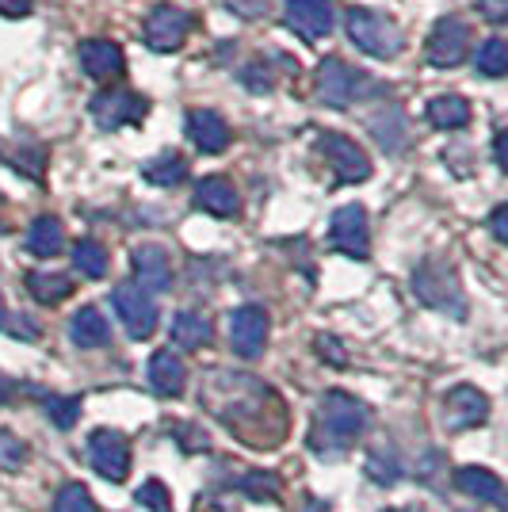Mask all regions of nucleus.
<instances>
[{
  "label": "nucleus",
  "mask_w": 508,
  "mask_h": 512,
  "mask_svg": "<svg viewBox=\"0 0 508 512\" xmlns=\"http://www.w3.org/2000/svg\"><path fill=\"white\" fill-rule=\"evenodd\" d=\"M348 39L360 46L363 54H371V58H398L405 46V35L402 27L390 20V16H379V12H371V8H352L348 12Z\"/></svg>",
  "instance_id": "4"
},
{
  "label": "nucleus",
  "mask_w": 508,
  "mask_h": 512,
  "mask_svg": "<svg viewBox=\"0 0 508 512\" xmlns=\"http://www.w3.org/2000/svg\"><path fill=\"white\" fill-rule=\"evenodd\" d=\"M428 62L440 65V69H451V65H459L466 58V50H470V27H466L459 16H444V20H436L432 27V35H428Z\"/></svg>",
  "instance_id": "10"
},
{
  "label": "nucleus",
  "mask_w": 508,
  "mask_h": 512,
  "mask_svg": "<svg viewBox=\"0 0 508 512\" xmlns=\"http://www.w3.org/2000/svg\"><path fill=\"white\" fill-rule=\"evenodd\" d=\"M489 230H493L497 241H508V207H497L489 214Z\"/></svg>",
  "instance_id": "36"
},
{
  "label": "nucleus",
  "mask_w": 508,
  "mask_h": 512,
  "mask_svg": "<svg viewBox=\"0 0 508 512\" xmlns=\"http://www.w3.org/2000/svg\"><path fill=\"white\" fill-rule=\"evenodd\" d=\"M505 130H497V138H493V157H497V165H501V169H508V161H505Z\"/></svg>",
  "instance_id": "40"
},
{
  "label": "nucleus",
  "mask_w": 508,
  "mask_h": 512,
  "mask_svg": "<svg viewBox=\"0 0 508 512\" xmlns=\"http://www.w3.org/2000/svg\"><path fill=\"white\" fill-rule=\"evenodd\" d=\"M287 4V27L295 31L298 39L306 43H318L333 31V0H283Z\"/></svg>",
  "instance_id": "12"
},
{
  "label": "nucleus",
  "mask_w": 508,
  "mask_h": 512,
  "mask_svg": "<svg viewBox=\"0 0 508 512\" xmlns=\"http://www.w3.org/2000/svg\"><path fill=\"white\" fill-rule=\"evenodd\" d=\"M12 333H16V337L23 333L27 341H35V337H39V329H35V325H31L27 318H16V321H12Z\"/></svg>",
  "instance_id": "39"
},
{
  "label": "nucleus",
  "mask_w": 508,
  "mask_h": 512,
  "mask_svg": "<svg viewBox=\"0 0 508 512\" xmlns=\"http://www.w3.org/2000/svg\"><path fill=\"white\" fill-rule=\"evenodd\" d=\"M409 512H424V509H409Z\"/></svg>",
  "instance_id": "43"
},
{
  "label": "nucleus",
  "mask_w": 508,
  "mask_h": 512,
  "mask_svg": "<svg viewBox=\"0 0 508 512\" xmlns=\"http://www.w3.org/2000/svg\"><path fill=\"white\" fill-rule=\"evenodd\" d=\"M46 413L58 428H73L81 417V398H46Z\"/></svg>",
  "instance_id": "33"
},
{
  "label": "nucleus",
  "mask_w": 508,
  "mask_h": 512,
  "mask_svg": "<svg viewBox=\"0 0 508 512\" xmlns=\"http://www.w3.org/2000/svg\"><path fill=\"white\" fill-rule=\"evenodd\" d=\"M230 344L241 360H256L268 344V314L260 306H237L230 314Z\"/></svg>",
  "instance_id": "11"
},
{
  "label": "nucleus",
  "mask_w": 508,
  "mask_h": 512,
  "mask_svg": "<svg viewBox=\"0 0 508 512\" xmlns=\"http://www.w3.org/2000/svg\"><path fill=\"white\" fill-rule=\"evenodd\" d=\"M318 92H321V104L344 111V107L360 104L367 96H382L386 88L379 81H371L363 69H352V65L340 62V58H325L318 65Z\"/></svg>",
  "instance_id": "3"
},
{
  "label": "nucleus",
  "mask_w": 508,
  "mask_h": 512,
  "mask_svg": "<svg viewBox=\"0 0 508 512\" xmlns=\"http://www.w3.org/2000/svg\"><path fill=\"white\" fill-rule=\"evenodd\" d=\"M111 302H115V310H119V318H123L134 341L153 337V329H157V302H153V295H146L134 283H123V287H115Z\"/></svg>",
  "instance_id": "9"
},
{
  "label": "nucleus",
  "mask_w": 508,
  "mask_h": 512,
  "mask_svg": "<svg viewBox=\"0 0 508 512\" xmlns=\"http://www.w3.org/2000/svg\"><path fill=\"white\" fill-rule=\"evenodd\" d=\"M27 463V448H23V440H16L12 432H0V467L16 470Z\"/></svg>",
  "instance_id": "34"
},
{
  "label": "nucleus",
  "mask_w": 508,
  "mask_h": 512,
  "mask_svg": "<svg viewBox=\"0 0 508 512\" xmlns=\"http://www.w3.org/2000/svg\"><path fill=\"white\" fill-rule=\"evenodd\" d=\"M142 176H146L149 184H157V188H172V184H180L188 176V161L180 153H161V157H153L142 169Z\"/></svg>",
  "instance_id": "27"
},
{
  "label": "nucleus",
  "mask_w": 508,
  "mask_h": 512,
  "mask_svg": "<svg viewBox=\"0 0 508 512\" xmlns=\"http://www.w3.org/2000/svg\"><path fill=\"white\" fill-rule=\"evenodd\" d=\"M211 337H214L211 321L203 318V314H195V310H184V314L172 318V344H176V348L195 352V348L211 344Z\"/></svg>",
  "instance_id": "22"
},
{
  "label": "nucleus",
  "mask_w": 508,
  "mask_h": 512,
  "mask_svg": "<svg viewBox=\"0 0 508 512\" xmlns=\"http://www.w3.org/2000/svg\"><path fill=\"white\" fill-rule=\"evenodd\" d=\"M371 425V409L360 398L344 394V390H329L318 402V417H314V432H310V448L314 451H348Z\"/></svg>",
  "instance_id": "1"
},
{
  "label": "nucleus",
  "mask_w": 508,
  "mask_h": 512,
  "mask_svg": "<svg viewBox=\"0 0 508 512\" xmlns=\"http://www.w3.org/2000/svg\"><path fill=\"white\" fill-rule=\"evenodd\" d=\"M27 291L43 306H58V302L73 295V279L65 276V272H31L27 276Z\"/></svg>",
  "instance_id": "26"
},
{
  "label": "nucleus",
  "mask_w": 508,
  "mask_h": 512,
  "mask_svg": "<svg viewBox=\"0 0 508 512\" xmlns=\"http://www.w3.org/2000/svg\"><path fill=\"white\" fill-rule=\"evenodd\" d=\"M73 264H77V272H81V276L104 279L111 256H107V249L100 245V241L85 237V241H77V245H73Z\"/></svg>",
  "instance_id": "28"
},
{
  "label": "nucleus",
  "mask_w": 508,
  "mask_h": 512,
  "mask_svg": "<svg viewBox=\"0 0 508 512\" xmlns=\"http://www.w3.org/2000/svg\"><path fill=\"white\" fill-rule=\"evenodd\" d=\"M134 501H138L142 509H149V512H172V493L165 490V482H161V478H149V482H142V490L134 493Z\"/></svg>",
  "instance_id": "31"
},
{
  "label": "nucleus",
  "mask_w": 508,
  "mask_h": 512,
  "mask_svg": "<svg viewBox=\"0 0 508 512\" xmlns=\"http://www.w3.org/2000/svg\"><path fill=\"white\" fill-rule=\"evenodd\" d=\"M329 245L337 253L352 256V260H367L371 256V230H367V211L360 203H348L333 214V226H329Z\"/></svg>",
  "instance_id": "7"
},
{
  "label": "nucleus",
  "mask_w": 508,
  "mask_h": 512,
  "mask_svg": "<svg viewBox=\"0 0 508 512\" xmlns=\"http://www.w3.org/2000/svg\"><path fill=\"white\" fill-rule=\"evenodd\" d=\"M88 459L96 474H104L107 482H127L130 474V444L123 432L115 428H96L88 436Z\"/></svg>",
  "instance_id": "6"
},
{
  "label": "nucleus",
  "mask_w": 508,
  "mask_h": 512,
  "mask_svg": "<svg viewBox=\"0 0 508 512\" xmlns=\"http://www.w3.org/2000/svg\"><path fill=\"white\" fill-rule=\"evenodd\" d=\"M149 115L146 96L130 92V88H104L92 96V119L104 130H123V127H138Z\"/></svg>",
  "instance_id": "5"
},
{
  "label": "nucleus",
  "mask_w": 508,
  "mask_h": 512,
  "mask_svg": "<svg viewBox=\"0 0 508 512\" xmlns=\"http://www.w3.org/2000/svg\"><path fill=\"white\" fill-rule=\"evenodd\" d=\"M188 138L203 153H222L226 146H230L233 134L218 111H211V107H195V111L188 115Z\"/></svg>",
  "instance_id": "17"
},
{
  "label": "nucleus",
  "mask_w": 508,
  "mask_h": 512,
  "mask_svg": "<svg viewBox=\"0 0 508 512\" xmlns=\"http://www.w3.org/2000/svg\"><path fill=\"white\" fill-rule=\"evenodd\" d=\"M0 203H4V195H0Z\"/></svg>",
  "instance_id": "44"
},
{
  "label": "nucleus",
  "mask_w": 508,
  "mask_h": 512,
  "mask_svg": "<svg viewBox=\"0 0 508 512\" xmlns=\"http://www.w3.org/2000/svg\"><path fill=\"white\" fill-rule=\"evenodd\" d=\"M0 321H4V302H0Z\"/></svg>",
  "instance_id": "42"
},
{
  "label": "nucleus",
  "mask_w": 508,
  "mask_h": 512,
  "mask_svg": "<svg viewBox=\"0 0 508 512\" xmlns=\"http://www.w3.org/2000/svg\"><path fill=\"white\" fill-rule=\"evenodd\" d=\"M81 65L92 81H115V77H123L127 58H123V46L111 39H88L81 43Z\"/></svg>",
  "instance_id": "16"
},
{
  "label": "nucleus",
  "mask_w": 508,
  "mask_h": 512,
  "mask_svg": "<svg viewBox=\"0 0 508 512\" xmlns=\"http://www.w3.org/2000/svg\"><path fill=\"white\" fill-rule=\"evenodd\" d=\"M0 157H4L16 172H23V176L43 180V172H46V150L43 146H31V142L12 146V142H0Z\"/></svg>",
  "instance_id": "24"
},
{
  "label": "nucleus",
  "mask_w": 508,
  "mask_h": 512,
  "mask_svg": "<svg viewBox=\"0 0 508 512\" xmlns=\"http://www.w3.org/2000/svg\"><path fill=\"white\" fill-rule=\"evenodd\" d=\"M428 123L436 130H463L470 123V104L463 96H436L428 104Z\"/></svg>",
  "instance_id": "25"
},
{
  "label": "nucleus",
  "mask_w": 508,
  "mask_h": 512,
  "mask_svg": "<svg viewBox=\"0 0 508 512\" xmlns=\"http://www.w3.org/2000/svg\"><path fill=\"white\" fill-rule=\"evenodd\" d=\"M489 417V398L478 386H455L444 398V425L451 432H466V428L486 425Z\"/></svg>",
  "instance_id": "13"
},
{
  "label": "nucleus",
  "mask_w": 508,
  "mask_h": 512,
  "mask_svg": "<svg viewBox=\"0 0 508 512\" xmlns=\"http://www.w3.org/2000/svg\"><path fill=\"white\" fill-rule=\"evenodd\" d=\"M367 474H371L379 486L398 482V455H394L390 448H375L371 451V459H367Z\"/></svg>",
  "instance_id": "30"
},
{
  "label": "nucleus",
  "mask_w": 508,
  "mask_h": 512,
  "mask_svg": "<svg viewBox=\"0 0 508 512\" xmlns=\"http://www.w3.org/2000/svg\"><path fill=\"white\" fill-rule=\"evenodd\" d=\"M318 150H321V157L333 165L340 184H360V180L371 176V161H367V153H363L352 138L337 134V130H325V134H321Z\"/></svg>",
  "instance_id": "8"
},
{
  "label": "nucleus",
  "mask_w": 508,
  "mask_h": 512,
  "mask_svg": "<svg viewBox=\"0 0 508 512\" xmlns=\"http://www.w3.org/2000/svg\"><path fill=\"white\" fill-rule=\"evenodd\" d=\"M188 383V367L180 356H172L169 348H161V352H153V360H149V386L157 390V394H165V398H176L180 390Z\"/></svg>",
  "instance_id": "19"
},
{
  "label": "nucleus",
  "mask_w": 508,
  "mask_h": 512,
  "mask_svg": "<svg viewBox=\"0 0 508 512\" xmlns=\"http://www.w3.org/2000/svg\"><path fill=\"white\" fill-rule=\"evenodd\" d=\"M318 352L329 363H337V367H344V363H348V360H344V352H340V344L333 341V337H318Z\"/></svg>",
  "instance_id": "35"
},
{
  "label": "nucleus",
  "mask_w": 508,
  "mask_h": 512,
  "mask_svg": "<svg viewBox=\"0 0 508 512\" xmlns=\"http://www.w3.org/2000/svg\"><path fill=\"white\" fill-rule=\"evenodd\" d=\"M191 31V12L184 8H172V4H157L146 20V43L161 54H169L176 46L188 39Z\"/></svg>",
  "instance_id": "14"
},
{
  "label": "nucleus",
  "mask_w": 508,
  "mask_h": 512,
  "mask_svg": "<svg viewBox=\"0 0 508 512\" xmlns=\"http://www.w3.org/2000/svg\"><path fill=\"white\" fill-rule=\"evenodd\" d=\"M455 486L474 497V501H489V505H501L505 490H501V478L486 467H459L455 470Z\"/></svg>",
  "instance_id": "20"
},
{
  "label": "nucleus",
  "mask_w": 508,
  "mask_h": 512,
  "mask_svg": "<svg viewBox=\"0 0 508 512\" xmlns=\"http://www.w3.org/2000/svg\"><path fill=\"white\" fill-rule=\"evenodd\" d=\"M54 512H96V501H92V493L85 490V486H65L62 493H58V501H54Z\"/></svg>",
  "instance_id": "32"
},
{
  "label": "nucleus",
  "mask_w": 508,
  "mask_h": 512,
  "mask_svg": "<svg viewBox=\"0 0 508 512\" xmlns=\"http://www.w3.org/2000/svg\"><path fill=\"white\" fill-rule=\"evenodd\" d=\"M130 264H134V279H138L134 287H142L146 295H161L172 287V264L161 245H138L130 253Z\"/></svg>",
  "instance_id": "15"
},
{
  "label": "nucleus",
  "mask_w": 508,
  "mask_h": 512,
  "mask_svg": "<svg viewBox=\"0 0 508 512\" xmlns=\"http://www.w3.org/2000/svg\"><path fill=\"white\" fill-rule=\"evenodd\" d=\"M478 73L486 77H505L508 73V46L505 39H486L478 50Z\"/></svg>",
  "instance_id": "29"
},
{
  "label": "nucleus",
  "mask_w": 508,
  "mask_h": 512,
  "mask_svg": "<svg viewBox=\"0 0 508 512\" xmlns=\"http://www.w3.org/2000/svg\"><path fill=\"white\" fill-rule=\"evenodd\" d=\"M413 295H417L424 306L440 310V314L466 318V295H463V287H459V276H455L451 264L436 260V256H428V260L417 264V272H413Z\"/></svg>",
  "instance_id": "2"
},
{
  "label": "nucleus",
  "mask_w": 508,
  "mask_h": 512,
  "mask_svg": "<svg viewBox=\"0 0 508 512\" xmlns=\"http://www.w3.org/2000/svg\"><path fill=\"white\" fill-rule=\"evenodd\" d=\"M31 12V0H0V16L8 20H23Z\"/></svg>",
  "instance_id": "37"
},
{
  "label": "nucleus",
  "mask_w": 508,
  "mask_h": 512,
  "mask_svg": "<svg viewBox=\"0 0 508 512\" xmlns=\"http://www.w3.org/2000/svg\"><path fill=\"white\" fill-rule=\"evenodd\" d=\"M27 249L35 256H58L65 249V226L54 214L35 218V226L27 230Z\"/></svg>",
  "instance_id": "23"
},
{
  "label": "nucleus",
  "mask_w": 508,
  "mask_h": 512,
  "mask_svg": "<svg viewBox=\"0 0 508 512\" xmlns=\"http://www.w3.org/2000/svg\"><path fill=\"white\" fill-rule=\"evenodd\" d=\"M12 394H16L12 379H4V375H0V406H4V402H12Z\"/></svg>",
  "instance_id": "41"
},
{
  "label": "nucleus",
  "mask_w": 508,
  "mask_h": 512,
  "mask_svg": "<svg viewBox=\"0 0 508 512\" xmlns=\"http://www.w3.org/2000/svg\"><path fill=\"white\" fill-rule=\"evenodd\" d=\"M195 207L214 214V218H233L237 214V188L226 176H203L195 184Z\"/></svg>",
  "instance_id": "18"
},
{
  "label": "nucleus",
  "mask_w": 508,
  "mask_h": 512,
  "mask_svg": "<svg viewBox=\"0 0 508 512\" xmlns=\"http://www.w3.org/2000/svg\"><path fill=\"white\" fill-rule=\"evenodd\" d=\"M69 337H73L77 348H104L111 329H107V318L96 306H81L69 321Z\"/></svg>",
  "instance_id": "21"
},
{
  "label": "nucleus",
  "mask_w": 508,
  "mask_h": 512,
  "mask_svg": "<svg viewBox=\"0 0 508 512\" xmlns=\"http://www.w3.org/2000/svg\"><path fill=\"white\" fill-rule=\"evenodd\" d=\"M482 16H486L489 23H505L508 4L505 0H482Z\"/></svg>",
  "instance_id": "38"
}]
</instances>
